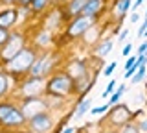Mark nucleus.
Wrapping results in <instances>:
<instances>
[{
	"instance_id": "obj_1",
	"label": "nucleus",
	"mask_w": 147,
	"mask_h": 133,
	"mask_svg": "<svg viewBox=\"0 0 147 133\" xmlns=\"http://www.w3.org/2000/svg\"><path fill=\"white\" fill-rule=\"evenodd\" d=\"M31 65H33V54L28 52V50H20L15 57L7 61L9 70H13V72H15V70L17 72L28 70V68H31Z\"/></svg>"
},
{
	"instance_id": "obj_2",
	"label": "nucleus",
	"mask_w": 147,
	"mask_h": 133,
	"mask_svg": "<svg viewBox=\"0 0 147 133\" xmlns=\"http://www.w3.org/2000/svg\"><path fill=\"white\" fill-rule=\"evenodd\" d=\"M31 128H33L35 131H39V133H46V131H50V128H52V120H50L48 115L37 113L35 117L31 118Z\"/></svg>"
},
{
	"instance_id": "obj_3",
	"label": "nucleus",
	"mask_w": 147,
	"mask_h": 133,
	"mask_svg": "<svg viewBox=\"0 0 147 133\" xmlns=\"http://www.w3.org/2000/svg\"><path fill=\"white\" fill-rule=\"evenodd\" d=\"M70 85H72V81H70L68 76H57V78H53V81L50 83V91H52V93L64 94V93L70 91Z\"/></svg>"
},
{
	"instance_id": "obj_4",
	"label": "nucleus",
	"mask_w": 147,
	"mask_h": 133,
	"mask_svg": "<svg viewBox=\"0 0 147 133\" xmlns=\"http://www.w3.org/2000/svg\"><path fill=\"white\" fill-rule=\"evenodd\" d=\"M90 24H92V17H81V19H77L74 24L70 26V30H68V33L70 35H79V33H83L86 28H90Z\"/></svg>"
},
{
	"instance_id": "obj_5",
	"label": "nucleus",
	"mask_w": 147,
	"mask_h": 133,
	"mask_svg": "<svg viewBox=\"0 0 147 133\" xmlns=\"http://www.w3.org/2000/svg\"><path fill=\"white\" fill-rule=\"evenodd\" d=\"M20 46H22V39L18 37V35H15V37L9 41V46L4 50V54H2L4 59H7V61H9V59H13L18 52H20Z\"/></svg>"
},
{
	"instance_id": "obj_6",
	"label": "nucleus",
	"mask_w": 147,
	"mask_h": 133,
	"mask_svg": "<svg viewBox=\"0 0 147 133\" xmlns=\"http://www.w3.org/2000/svg\"><path fill=\"white\" fill-rule=\"evenodd\" d=\"M15 19H17V13L15 11H4V13H0V28L6 30L7 26H11L13 22H15Z\"/></svg>"
},
{
	"instance_id": "obj_7",
	"label": "nucleus",
	"mask_w": 147,
	"mask_h": 133,
	"mask_svg": "<svg viewBox=\"0 0 147 133\" xmlns=\"http://www.w3.org/2000/svg\"><path fill=\"white\" fill-rule=\"evenodd\" d=\"M99 6H101V0H88L85 6V10H83V13H85L86 17H94L96 13L99 11Z\"/></svg>"
},
{
	"instance_id": "obj_8",
	"label": "nucleus",
	"mask_w": 147,
	"mask_h": 133,
	"mask_svg": "<svg viewBox=\"0 0 147 133\" xmlns=\"http://www.w3.org/2000/svg\"><path fill=\"white\" fill-rule=\"evenodd\" d=\"M22 120H24V115H22L20 111H17V109H13V111L6 117L4 124H7V126H13V124H20Z\"/></svg>"
},
{
	"instance_id": "obj_9",
	"label": "nucleus",
	"mask_w": 147,
	"mask_h": 133,
	"mask_svg": "<svg viewBox=\"0 0 147 133\" xmlns=\"http://www.w3.org/2000/svg\"><path fill=\"white\" fill-rule=\"evenodd\" d=\"M48 65H50V61H44V59H42V61H37L35 67H31V72H33L35 76H40L42 72L48 70Z\"/></svg>"
},
{
	"instance_id": "obj_10",
	"label": "nucleus",
	"mask_w": 147,
	"mask_h": 133,
	"mask_svg": "<svg viewBox=\"0 0 147 133\" xmlns=\"http://www.w3.org/2000/svg\"><path fill=\"white\" fill-rule=\"evenodd\" d=\"M86 2L88 0H72V4H70V13H79L85 10V6H86Z\"/></svg>"
},
{
	"instance_id": "obj_11",
	"label": "nucleus",
	"mask_w": 147,
	"mask_h": 133,
	"mask_svg": "<svg viewBox=\"0 0 147 133\" xmlns=\"http://www.w3.org/2000/svg\"><path fill=\"white\" fill-rule=\"evenodd\" d=\"M129 4H131V0H119V2L116 4V11H118V15H119V17H123V15L127 13Z\"/></svg>"
},
{
	"instance_id": "obj_12",
	"label": "nucleus",
	"mask_w": 147,
	"mask_h": 133,
	"mask_svg": "<svg viewBox=\"0 0 147 133\" xmlns=\"http://www.w3.org/2000/svg\"><path fill=\"white\" fill-rule=\"evenodd\" d=\"M13 109H15V107H13V105H9V104L0 105V120H2V122L6 120V117H7V115L13 111Z\"/></svg>"
},
{
	"instance_id": "obj_13",
	"label": "nucleus",
	"mask_w": 147,
	"mask_h": 133,
	"mask_svg": "<svg viewBox=\"0 0 147 133\" xmlns=\"http://www.w3.org/2000/svg\"><path fill=\"white\" fill-rule=\"evenodd\" d=\"M110 50H112V41H105V43L98 48V54L99 56H107Z\"/></svg>"
},
{
	"instance_id": "obj_14",
	"label": "nucleus",
	"mask_w": 147,
	"mask_h": 133,
	"mask_svg": "<svg viewBox=\"0 0 147 133\" xmlns=\"http://www.w3.org/2000/svg\"><path fill=\"white\" fill-rule=\"evenodd\" d=\"M90 109V100H85L81 105H79V109H77V113H76V118H79V117H83L86 111Z\"/></svg>"
},
{
	"instance_id": "obj_15",
	"label": "nucleus",
	"mask_w": 147,
	"mask_h": 133,
	"mask_svg": "<svg viewBox=\"0 0 147 133\" xmlns=\"http://www.w3.org/2000/svg\"><path fill=\"white\" fill-rule=\"evenodd\" d=\"M145 67H147V65L140 67V68H138V70H136V74L132 76V83H138V81H142V80H144V78H145Z\"/></svg>"
},
{
	"instance_id": "obj_16",
	"label": "nucleus",
	"mask_w": 147,
	"mask_h": 133,
	"mask_svg": "<svg viewBox=\"0 0 147 133\" xmlns=\"http://www.w3.org/2000/svg\"><path fill=\"white\" fill-rule=\"evenodd\" d=\"M123 93H125V85H119V89H118L112 96H110V104H116L118 100L121 98V94H123Z\"/></svg>"
},
{
	"instance_id": "obj_17",
	"label": "nucleus",
	"mask_w": 147,
	"mask_h": 133,
	"mask_svg": "<svg viewBox=\"0 0 147 133\" xmlns=\"http://www.w3.org/2000/svg\"><path fill=\"white\" fill-rule=\"evenodd\" d=\"M6 89H7V81H6V78H4V76H0V94L6 93Z\"/></svg>"
},
{
	"instance_id": "obj_18",
	"label": "nucleus",
	"mask_w": 147,
	"mask_h": 133,
	"mask_svg": "<svg viewBox=\"0 0 147 133\" xmlns=\"http://www.w3.org/2000/svg\"><path fill=\"white\" fill-rule=\"evenodd\" d=\"M44 4H46V0H33V10H42Z\"/></svg>"
},
{
	"instance_id": "obj_19",
	"label": "nucleus",
	"mask_w": 147,
	"mask_h": 133,
	"mask_svg": "<svg viewBox=\"0 0 147 133\" xmlns=\"http://www.w3.org/2000/svg\"><path fill=\"white\" fill-rule=\"evenodd\" d=\"M7 39H9V37H7L6 30H4V28H0V44H2V43H6Z\"/></svg>"
},
{
	"instance_id": "obj_20",
	"label": "nucleus",
	"mask_w": 147,
	"mask_h": 133,
	"mask_svg": "<svg viewBox=\"0 0 147 133\" xmlns=\"http://www.w3.org/2000/svg\"><path fill=\"white\" fill-rule=\"evenodd\" d=\"M114 68H116V63H110V65L105 68V76H110V74L114 72Z\"/></svg>"
},
{
	"instance_id": "obj_21",
	"label": "nucleus",
	"mask_w": 147,
	"mask_h": 133,
	"mask_svg": "<svg viewBox=\"0 0 147 133\" xmlns=\"http://www.w3.org/2000/svg\"><path fill=\"white\" fill-rule=\"evenodd\" d=\"M123 133H138V128H136V126H131V124H129V126H125Z\"/></svg>"
},
{
	"instance_id": "obj_22",
	"label": "nucleus",
	"mask_w": 147,
	"mask_h": 133,
	"mask_svg": "<svg viewBox=\"0 0 147 133\" xmlns=\"http://www.w3.org/2000/svg\"><path fill=\"white\" fill-rule=\"evenodd\" d=\"M145 50H147V43H142L140 48H138V57H140V56H145Z\"/></svg>"
},
{
	"instance_id": "obj_23",
	"label": "nucleus",
	"mask_w": 147,
	"mask_h": 133,
	"mask_svg": "<svg viewBox=\"0 0 147 133\" xmlns=\"http://www.w3.org/2000/svg\"><path fill=\"white\" fill-rule=\"evenodd\" d=\"M103 111H107V105H103V107H94L92 109V115H101Z\"/></svg>"
},
{
	"instance_id": "obj_24",
	"label": "nucleus",
	"mask_w": 147,
	"mask_h": 133,
	"mask_svg": "<svg viewBox=\"0 0 147 133\" xmlns=\"http://www.w3.org/2000/svg\"><path fill=\"white\" fill-rule=\"evenodd\" d=\"M145 30H147V19H145V22L140 26V30H138V35H144L145 33Z\"/></svg>"
},
{
	"instance_id": "obj_25",
	"label": "nucleus",
	"mask_w": 147,
	"mask_h": 133,
	"mask_svg": "<svg viewBox=\"0 0 147 133\" xmlns=\"http://www.w3.org/2000/svg\"><path fill=\"white\" fill-rule=\"evenodd\" d=\"M140 131H144V133H147V120H144L140 124Z\"/></svg>"
},
{
	"instance_id": "obj_26",
	"label": "nucleus",
	"mask_w": 147,
	"mask_h": 133,
	"mask_svg": "<svg viewBox=\"0 0 147 133\" xmlns=\"http://www.w3.org/2000/svg\"><path fill=\"white\" fill-rule=\"evenodd\" d=\"M131 54V44H125V48H123V56H129Z\"/></svg>"
},
{
	"instance_id": "obj_27",
	"label": "nucleus",
	"mask_w": 147,
	"mask_h": 133,
	"mask_svg": "<svg viewBox=\"0 0 147 133\" xmlns=\"http://www.w3.org/2000/svg\"><path fill=\"white\" fill-rule=\"evenodd\" d=\"M114 85H116V81H110V83H109V89H107V94H109V93H112V89H114Z\"/></svg>"
},
{
	"instance_id": "obj_28",
	"label": "nucleus",
	"mask_w": 147,
	"mask_h": 133,
	"mask_svg": "<svg viewBox=\"0 0 147 133\" xmlns=\"http://www.w3.org/2000/svg\"><path fill=\"white\" fill-rule=\"evenodd\" d=\"M125 37H127V30H123L121 33H119V37H118V39H119V41H125Z\"/></svg>"
},
{
	"instance_id": "obj_29",
	"label": "nucleus",
	"mask_w": 147,
	"mask_h": 133,
	"mask_svg": "<svg viewBox=\"0 0 147 133\" xmlns=\"http://www.w3.org/2000/svg\"><path fill=\"white\" fill-rule=\"evenodd\" d=\"M63 133H76V130H74V128H68V130H64Z\"/></svg>"
},
{
	"instance_id": "obj_30",
	"label": "nucleus",
	"mask_w": 147,
	"mask_h": 133,
	"mask_svg": "<svg viewBox=\"0 0 147 133\" xmlns=\"http://www.w3.org/2000/svg\"><path fill=\"white\" fill-rule=\"evenodd\" d=\"M142 2H144V0H136V4H134V6H132V10H136V8H138V6H140V4H142Z\"/></svg>"
},
{
	"instance_id": "obj_31",
	"label": "nucleus",
	"mask_w": 147,
	"mask_h": 133,
	"mask_svg": "<svg viewBox=\"0 0 147 133\" xmlns=\"http://www.w3.org/2000/svg\"><path fill=\"white\" fill-rule=\"evenodd\" d=\"M144 35H145V37H147V30H145V33H144Z\"/></svg>"
},
{
	"instance_id": "obj_32",
	"label": "nucleus",
	"mask_w": 147,
	"mask_h": 133,
	"mask_svg": "<svg viewBox=\"0 0 147 133\" xmlns=\"http://www.w3.org/2000/svg\"><path fill=\"white\" fill-rule=\"evenodd\" d=\"M22 2H30V0H22Z\"/></svg>"
},
{
	"instance_id": "obj_33",
	"label": "nucleus",
	"mask_w": 147,
	"mask_h": 133,
	"mask_svg": "<svg viewBox=\"0 0 147 133\" xmlns=\"http://www.w3.org/2000/svg\"><path fill=\"white\" fill-rule=\"evenodd\" d=\"M145 19H147V13H145Z\"/></svg>"
}]
</instances>
